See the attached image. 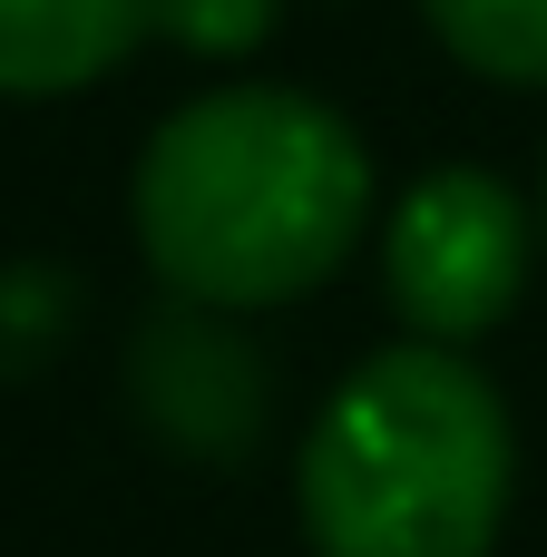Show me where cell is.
Listing matches in <instances>:
<instances>
[{
  "mask_svg": "<svg viewBox=\"0 0 547 557\" xmlns=\"http://www.w3.org/2000/svg\"><path fill=\"white\" fill-rule=\"evenodd\" d=\"M127 215L166 294L274 313L372 235V147L313 88H206L137 147Z\"/></svg>",
  "mask_w": 547,
  "mask_h": 557,
  "instance_id": "6da1fadb",
  "label": "cell"
},
{
  "mask_svg": "<svg viewBox=\"0 0 547 557\" xmlns=\"http://www.w3.org/2000/svg\"><path fill=\"white\" fill-rule=\"evenodd\" d=\"M519 431L470 343H382L313 411L294 509L313 557H489Z\"/></svg>",
  "mask_w": 547,
  "mask_h": 557,
  "instance_id": "7a4b0ae2",
  "label": "cell"
},
{
  "mask_svg": "<svg viewBox=\"0 0 547 557\" xmlns=\"http://www.w3.org/2000/svg\"><path fill=\"white\" fill-rule=\"evenodd\" d=\"M529 255H538V215L489 166L411 176L391 225H382V284H391V313L421 343L499 333L519 313V294H529Z\"/></svg>",
  "mask_w": 547,
  "mask_h": 557,
  "instance_id": "3957f363",
  "label": "cell"
},
{
  "mask_svg": "<svg viewBox=\"0 0 547 557\" xmlns=\"http://www.w3.org/2000/svg\"><path fill=\"white\" fill-rule=\"evenodd\" d=\"M127 392H137L147 431H166L196 460H225L264 431V352L235 323H215V304L157 313L127 352Z\"/></svg>",
  "mask_w": 547,
  "mask_h": 557,
  "instance_id": "277c9868",
  "label": "cell"
},
{
  "mask_svg": "<svg viewBox=\"0 0 547 557\" xmlns=\"http://www.w3.org/2000/svg\"><path fill=\"white\" fill-rule=\"evenodd\" d=\"M147 39V0H0V98L98 88Z\"/></svg>",
  "mask_w": 547,
  "mask_h": 557,
  "instance_id": "5b68a950",
  "label": "cell"
},
{
  "mask_svg": "<svg viewBox=\"0 0 547 557\" xmlns=\"http://www.w3.org/2000/svg\"><path fill=\"white\" fill-rule=\"evenodd\" d=\"M431 39L499 78V88H547V0H421Z\"/></svg>",
  "mask_w": 547,
  "mask_h": 557,
  "instance_id": "8992f818",
  "label": "cell"
},
{
  "mask_svg": "<svg viewBox=\"0 0 547 557\" xmlns=\"http://www.w3.org/2000/svg\"><path fill=\"white\" fill-rule=\"evenodd\" d=\"M274 10L284 0H147V29L196 49V59H235V49H254L274 29Z\"/></svg>",
  "mask_w": 547,
  "mask_h": 557,
  "instance_id": "52a82bcc",
  "label": "cell"
},
{
  "mask_svg": "<svg viewBox=\"0 0 547 557\" xmlns=\"http://www.w3.org/2000/svg\"><path fill=\"white\" fill-rule=\"evenodd\" d=\"M538 225H547V186H538Z\"/></svg>",
  "mask_w": 547,
  "mask_h": 557,
  "instance_id": "ba28073f",
  "label": "cell"
}]
</instances>
